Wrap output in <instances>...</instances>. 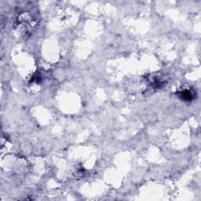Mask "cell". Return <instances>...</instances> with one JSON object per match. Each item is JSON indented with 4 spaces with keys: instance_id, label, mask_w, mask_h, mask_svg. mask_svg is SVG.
<instances>
[{
    "instance_id": "obj_1",
    "label": "cell",
    "mask_w": 201,
    "mask_h": 201,
    "mask_svg": "<svg viewBox=\"0 0 201 201\" xmlns=\"http://www.w3.org/2000/svg\"><path fill=\"white\" fill-rule=\"evenodd\" d=\"M179 96L181 97V98L185 101H191V100L193 98V96H192V94L188 90H184L180 91L179 92Z\"/></svg>"
}]
</instances>
